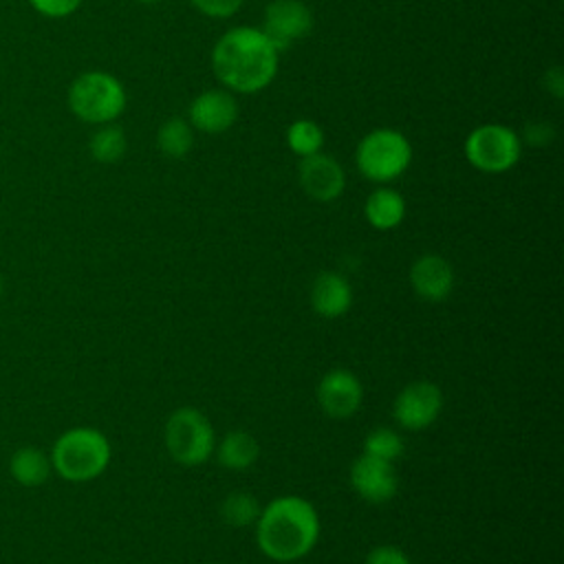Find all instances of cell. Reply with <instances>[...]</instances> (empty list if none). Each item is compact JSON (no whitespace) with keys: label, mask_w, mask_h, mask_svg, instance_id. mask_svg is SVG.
<instances>
[{"label":"cell","mask_w":564,"mask_h":564,"mask_svg":"<svg viewBox=\"0 0 564 564\" xmlns=\"http://www.w3.org/2000/svg\"><path fill=\"white\" fill-rule=\"evenodd\" d=\"M88 150L97 163H117L126 152V134L119 126L104 123L90 137Z\"/></svg>","instance_id":"cell-21"},{"label":"cell","mask_w":564,"mask_h":564,"mask_svg":"<svg viewBox=\"0 0 564 564\" xmlns=\"http://www.w3.org/2000/svg\"><path fill=\"white\" fill-rule=\"evenodd\" d=\"M522 154V139L502 123H482L465 139V159L485 174H502L511 170Z\"/></svg>","instance_id":"cell-7"},{"label":"cell","mask_w":564,"mask_h":564,"mask_svg":"<svg viewBox=\"0 0 564 564\" xmlns=\"http://www.w3.org/2000/svg\"><path fill=\"white\" fill-rule=\"evenodd\" d=\"M238 119V104L229 90H205L192 99L187 108V123L194 130L207 134H220L229 130Z\"/></svg>","instance_id":"cell-13"},{"label":"cell","mask_w":564,"mask_h":564,"mask_svg":"<svg viewBox=\"0 0 564 564\" xmlns=\"http://www.w3.org/2000/svg\"><path fill=\"white\" fill-rule=\"evenodd\" d=\"M156 148L170 159H183L194 148V128L187 119L172 117L156 132Z\"/></svg>","instance_id":"cell-19"},{"label":"cell","mask_w":564,"mask_h":564,"mask_svg":"<svg viewBox=\"0 0 564 564\" xmlns=\"http://www.w3.org/2000/svg\"><path fill=\"white\" fill-rule=\"evenodd\" d=\"M311 308L326 319L341 317L352 306V286L350 282L335 271H322L311 284Z\"/></svg>","instance_id":"cell-15"},{"label":"cell","mask_w":564,"mask_h":564,"mask_svg":"<svg viewBox=\"0 0 564 564\" xmlns=\"http://www.w3.org/2000/svg\"><path fill=\"white\" fill-rule=\"evenodd\" d=\"M364 216L377 231H390L405 218V200L392 187H377L364 203Z\"/></svg>","instance_id":"cell-17"},{"label":"cell","mask_w":564,"mask_h":564,"mask_svg":"<svg viewBox=\"0 0 564 564\" xmlns=\"http://www.w3.org/2000/svg\"><path fill=\"white\" fill-rule=\"evenodd\" d=\"M350 485L366 502L383 505L397 496L399 476L394 463L361 454L350 465Z\"/></svg>","instance_id":"cell-11"},{"label":"cell","mask_w":564,"mask_h":564,"mask_svg":"<svg viewBox=\"0 0 564 564\" xmlns=\"http://www.w3.org/2000/svg\"><path fill=\"white\" fill-rule=\"evenodd\" d=\"M218 463L229 471H247L260 458V443L247 430L227 432L214 447Z\"/></svg>","instance_id":"cell-16"},{"label":"cell","mask_w":564,"mask_h":564,"mask_svg":"<svg viewBox=\"0 0 564 564\" xmlns=\"http://www.w3.org/2000/svg\"><path fill=\"white\" fill-rule=\"evenodd\" d=\"M163 432L167 454L183 467H198L214 454L216 432L209 419L192 405L176 408L167 416Z\"/></svg>","instance_id":"cell-5"},{"label":"cell","mask_w":564,"mask_h":564,"mask_svg":"<svg viewBox=\"0 0 564 564\" xmlns=\"http://www.w3.org/2000/svg\"><path fill=\"white\" fill-rule=\"evenodd\" d=\"M297 181L306 196L317 203H330L339 198L346 187L344 167L339 165L337 159L324 152H315L300 161Z\"/></svg>","instance_id":"cell-12"},{"label":"cell","mask_w":564,"mask_h":564,"mask_svg":"<svg viewBox=\"0 0 564 564\" xmlns=\"http://www.w3.org/2000/svg\"><path fill=\"white\" fill-rule=\"evenodd\" d=\"M551 139H553V128L549 123L535 121V123H529L524 130V141L531 145H546L551 143Z\"/></svg>","instance_id":"cell-27"},{"label":"cell","mask_w":564,"mask_h":564,"mask_svg":"<svg viewBox=\"0 0 564 564\" xmlns=\"http://www.w3.org/2000/svg\"><path fill=\"white\" fill-rule=\"evenodd\" d=\"M2 291H4V282H2V278H0V297H2Z\"/></svg>","instance_id":"cell-30"},{"label":"cell","mask_w":564,"mask_h":564,"mask_svg":"<svg viewBox=\"0 0 564 564\" xmlns=\"http://www.w3.org/2000/svg\"><path fill=\"white\" fill-rule=\"evenodd\" d=\"M410 286L425 302H443L454 289V269L438 253L419 256L410 267Z\"/></svg>","instance_id":"cell-14"},{"label":"cell","mask_w":564,"mask_h":564,"mask_svg":"<svg viewBox=\"0 0 564 564\" xmlns=\"http://www.w3.org/2000/svg\"><path fill=\"white\" fill-rule=\"evenodd\" d=\"M53 471L68 482H88L99 478L112 458L108 436L93 425H75L64 430L51 452Z\"/></svg>","instance_id":"cell-3"},{"label":"cell","mask_w":564,"mask_h":564,"mask_svg":"<svg viewBox=\"0 0 564 564\" xmlns=\"http://www.w3.org/2000/svg\"><path fill=\"white\" fill-rule=\"evenodd\" d=\"M544 86H546V93H551L555 99L564 97V75H562L560 66H553L546 70Z\"/></svg>","instance_id":"cell-28"},{"label":"cell","mask_w":564,"mask_h":564,"mask_svg":"<svg viewBox=\"0 0 564 564\" xmlns=\"http://www.w3.org/2000/svg\"><path fill=\"white\" fill-rule=\"evenodd\" d=\"M355 161L364 178L372 183H390L410 167L412 145L399 130L377 128L361 137Z\"/></svg>","instance_id":"cell-6"},{"label":"cell","mask_w":564,"mask_h":564,"mask_svg":"<svg viewBox=\"0 0 564 564\" xmlns=\"http://www.w3.org/2000/svg\"><path fill=\"white\" fill-rule=\"evenodd\" d=\"M317 405L328 419H350L359 412L364 401V388L359 377L346 368L328 370L315 388Z\"/></svg>","instance_id":"cell-9"},{"label":"cell","mask_w":564,"mask_h":564,"mask_svg":"<svg viewBox=\"0 0 564 564\" xmlns=\"http://www.w3.org/2000/svg\"><path fill=\"white\" fill-rule=\"evenodd\" d=\"M313 29V13L302 0H271L264 9L262 31L278 53L286 51Z\"/></svg>","instance_id":"cell-10"},{"label":"cell","mask_w":564,"mask_h":564,"mask_svg":"<svg viewBox=\"0 0 564 564\" xmlns=\"http://www.w3.org/2000/svg\"><path fill=\"white\" fill-rule=\"evenodd\" d=\"M139 2H143V4H154V2H161V0H139Z\"/></svg>","instance_id":"cell-29"},{"label":"cell","mask_w":564,"mask_h":564,"mask_svg":"<svg viewBox=\"0 0 564 564\" xmlns=\"http://www.w3.org/2000/svg\"><path fill=\"white\" fill-rule=\"evenodd\" d=\"M403 449H405L403 436L399 432H394L392 427H383L381 425V427H375V430H370L366 434L364 452L361 454H368V456L394 463L397 458L403 456Z\"/></svg>","instance_id":"cell-23"},{"label":"cell","mask_w":564,"mask_h":564,"mask_svg":"<svg viewBox=\"0 0 564 564\" xmlns=\"http://www.w3.org/2000/svg\"><path fill=\"white\" fill-rule=\"evenodd\" d=\"M280 53L256 26H234L220 35L212 51V70L229 93L256 95L278 73Z\"/></svg>","instance_id":"cell-1"},{"label":"cell","mask_w":564,"mask_h":564,"mask_svg":"<svg viewBox=\"0 0 564 564\" xmlns=\"http://www.w3.org/2000/svg\"><path fill=\"white\" fill-rule=\"evenodd\" d=\"M9 474L22 487H40L53 474L51 456L35 445H22L9 456Z\"/></svg>","instance_id":"cell-18"},{"label":"cell","mask_w":564,"mask_h":564,"mask_svg":"<svg viewBox=\"0 0 564 564\" xmlns=\"http://www.w3.org/2000/svg\"><path fill=\"white\" fill-rule=\"evenodd\" d=\"M29 4L44 18H66L79 9L82 0H29Z\"/></svg>","instance_id":"cell-24"},{"label":"cell","mask_w":564,"mask_h":564,"mask_svg":"<svg viewBox=\"0 0 564 564\" xmlns=\"http://www.w3.org/2000/svg\"><path fill=\"white\" fill-rule=\"evenodd\" d=\"M260 500L249 491H231L220 502V518L227 527L242 529L256 524L260 516Z\"/></svg>","instance_id":"cell-20"},{"label":"cell","mask_w":564,"mask_h":564,"mask_svg":"<svg viewBox=\"0 0 564 564\" xmlns=\"http://www.w3.org/2000/svg\"><path fill=\"white\" fill-rule=\"evenodd\" d=\"M443 410V390L427 379L403 386L392 403V416L401 430L419 432L430 427Z\"/></svg>","instance_id":"cell-8"},{"label":"cell","mask_w":564,"mask_h":564,"mask_svg":"<svg viewBox=\"0 0 564 564\" xmlns=\"http://www.w3.org/2000/svg\"><path fill=\"white\" fill-rule=\"evenodd\" d=\"M256 544L273 562H297L319 540V513L311 500L286 494L269 500L256 520Z\"/></svg>","instance_id":"cell-2"},{"label":"cell","mask_w":564,"mask_h":564,"mask_svg":"<svg viewBox=\"0 0 564 564\" xmlns=\"http://www.w3.org/2000/svg\"><path fill=\"white\" fill-rule=\"evenodd\" d=\"M200 13L209 15V18H229L234 15L240 7H242V0H189Z\"/></svg>","instance_id":"cell-26"},{"label":"cell","mask_w":564,"mask_h":564,"mask_svg":"<svg viewBox=\"0 0 564 564\" xmlns=\"http://www.w3.org/2000/svg\"><path fill=\"white\" fill-rule=\"evenodd\" d=\"M68 108L86 123H112L126 110V88L106 70H86L68 86Z\"/></svg>","instance_id":"cell-4"},{"label":"cell","mask_w":564,"mask_h":564,"mask_svg":"<svg viewBox=\"0 0 564 564\" xmlns=\"http://www.w3.org/2000/svg\"><path fill=\"white\" fill-rule=\"evenodd\" d=\"M364 564H412V562L403 549L394 544H379L366 555Z\"/></svg>","instance_id":"cell-25"},{"label":"cell","mask_w":564,"mask_h":564,"mask_svg":"<svg viewBox=\"0 0 564 564\" xmlns=\"http://www.w3.org/2000/svg\"><path fill=\"white\" fill-rule=\"evenodd\" d=\"M286 143L293 154L304 159L315 152H322L324 132L313 119H295L286 130Z\"/></svg>","instance_id":"cell-22"}]
</instances>
